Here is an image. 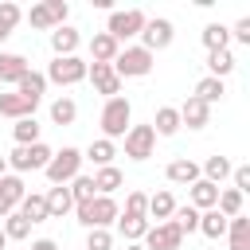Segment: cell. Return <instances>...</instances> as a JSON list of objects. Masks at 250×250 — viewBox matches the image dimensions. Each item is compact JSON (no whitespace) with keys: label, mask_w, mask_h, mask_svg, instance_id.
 <instances>
[{"label":"cell","mask_w":250,"mask_h":250,"mask_svg":"<svg viewBox=\"0 0 250 250\" xmlns=\"http://www.w3.org/2000/svg\"><path fill=\"white\" fill-rule=\"evenodd\" d=\"M74 215H78V223L86 230H109V223H117L121 207H117L113 195H94L86 203H74Z\"/></svg>","instance_id":"obj_1"},{"label":"cell","mask_w":250,"mask_h":250,"mask_svg":"<svg viewBox=\"0 0 250 250\" xmlns=\"http://www.w3.org/2000/svg\"><path fill=\"white\" fill-rule=\"evenodd\" d=\"M43 90H47V78H43L39 70H27V74L16 82V94H23V98H31V102H39Z\"/></svg>","instance_id":"obj_31"},{"label":"cell","mask_w":250,"mask_h":250,"mask_svg":"<svg viewBox=\"0 0 250 250\" xmlns=\"http://www.w3.org/2000/svg\"><path fill=\"white\" fill-rule=\"evenodd\" d=\"M0 230H4V238H8V242H20V238H27V234H31V223H27L20 211H12V215L0 223Z\"/></svg>","instance_id":"obj_36"},{"label":"cell","mask_w":250,"mask_h":250,"mask_svg":"<svg viewBox=\"0 0 250 250\" xmlns=\"http://www.w3.org/2000/svg\"><path fill=\"white\" fill-rule=\"evenodd\" d=\"M43 199H47V219H62V215L74 211V199H70V188L66 184H55Z\"/></svg>","instance_id":"obj_17"},{"label":"cell","mask_w":250,"mask_h":250,"mask_svg":"<svg viewBox=\"0 0 250 250\" xmlns=\"http://www.w3.org/2000/svg\"><path fill=\"white\" fill-rule=\"evenodd\" d=\"M78 43H82V35H78L70 23H62V27H55V31H51V51H55V59L74 55V51H78Z\"/></svg>","instance_id":"obj_16"},{"label":"cell","mask_w":250,"mask_h":250,"mask_svg":"<svg viewBox=\"0 0 250 250\" xmlns=\"http://www.w3.org/2000/svg\"><path fill=\"white\" fill-rule=\"evenodd\" d=\"M207 70H211V78H223V82H227V74L234 70L230 47H227V51H207Z\"/></svg>","instance_id":"obj_30"},{"label":"cell","mask_w":250,"mask_h":250,"mask_svg":"<svg viewBox=\"0 0 250 250\" xmlns=\"http://www.w3.org/2000/svg\"><path fill=\"white\" fill-rule=\"evenodd\" d=\"M164 176H168L172 184H188V188H191V184L199 180V164H195V160H188V156H180V160H172V164H168V172H164Z\"/></svg>","instance_id":"obj_22"},{"label":"cell","mask_w":250,"mask_h":250,"mask_svg":"<svg viewBox=\"0 0 250 250\" xmlns=\"http://www.w3.org/2000/svg\"><path fill=\"white\" fill-rule=\"evenodd\" d=\"M0 176H8V160L4 156H0Z\"/></svg>","instance_id":"obj_47"},{"label":"cell","mask_w":250,"mask_h":250,"mask_svg":"<svg viewBox=\"0 0 250 250\" xmlns=\"http://www.w3.org/2000/svg\"><path fill=\"white\" fill-rule=\"evenodd\" d=\"M27 70H31V66H27V59H23V55H16V51H0V82L16 86Z\"/></svg>","instance_id":"obj_18"},{"label":"cell","mask_w":250,"mask_h":250,"mask_svg":"<svg viewBox=\"0 0 250 250\" xmlns=\"http://www.w3.org/2000/svg\"><path fill=\"white\" fill-rule=\"evenodd\" d=\"M121 215H129V219H148V195H145V191H129Z\"/></svg>","instance_id":"obj_41"},{"label":"cell","mask_w":250,"mask_h":250,"mask_svg":"<svg viewBox=\"0 0 250 250\" xmlns=\"http://www.w3.org/2000/svg\"><path fill=\"white\" fill-rule=\"evenodd\" d=\"M215 199H219V188H215L211 180H203V176H199V180L191 184V207H195V211H211V207H215Z\"/></svg>","instance_id":"obj_23"},{"label":"cell","mask_w":250,"mask_h":250,"mask_svg":"<svg viewBox=\"0 0 250 250\" xmlns=\"http://www.w3.org/2000/svg\"><path fill=\"white\" fill-rule=\"evenodd\" d=\"M51 156H55V148H47L43 141H35V145H16L4 160H8V168H12L16 176H23V172H39V168H47Z\"/></svg>","instance_id":"obj_3"},{"label":"cell","mask_w":250,"mask_h":250,"mask_svg":"<svg viewBox=\"0 0 250 250\" xmlns=\"http://www.w3.org/2000/svg\"><path fill=\"white\" fill-rule=\"evenodd\" d=\"M86 78H90L94 94H102V98H121V78L113 74V62H86Z\"/></svg>","instance_id":"obj_11"},{"label":"cell","mask_w":250,"mask_h":250,"mask_svg":"<svg viewBox=\"0 0 250 250\" xmlns=\"http://www.w3.org/2000/svg\"><path fill=\"white\" fill-rule=\"evenodd\" d=\"M0 250H8V238H4V230H0Z\"/></svg>","instance_id":"obj_49"},{"label":"cell","mask_w":250,"mask_h":250,"mask_svg":"<svg viewBox=\"0 0 250 250\" xmlns=\"http://www.w3.org/2000/svg\"><path fill=\"white\" fill-rule=\"evenodd\" d=\"M227 43H230V35H227L223 23H207L203 27V47L207 51H227Z\"/></svg>","instance_id":"obj_39"},{"label":"cell","mask_w":250,"mask_h":250,"mask_svg":"<svg viewBox=\"0 0 250 250\" xmlns=\"http://www.w3.org/2000/svg\"><path fill=\"white\" fill-rule=\"evenodd\" d=\"M16 211L35 227V223H43V219H47V199H43L39 191H27V195L20 199V207H16Z\"/></svg>","instance_id":"obj_24"},{"label":"cell","mask_w":250,"mask_h":250,"mask_svg":"<svg viewBox=\"0 0 250 250\" xmlns=\"http://www.w3.org/2000/svg\"><path fill=\"white\" fill-rule=\"evenodd\" d=\"M152 152H156L152 125H129V133H125V156L129 160H148Z\"/></svg>","instance_id":"obj_12"},{"label":"cell","mask_w":250,"mask_h":250,"mask_svg":"<svg viewBox=\"0 0 250 250\" xmlns=\"http://www.w3.org/2000/svg\"><path fill=\"white\" fill-rule=\"evenodd\" d=\"M184 125H180V113H176V105H160L156 109V117H152V133L156 137H176Z\"/></svg>","instance_id":"obj_20"},{"label":"cell","mask_w":250,"mask_h":250,"mask_svg":"<svg viewBox=\"0 0 250 250\" xmlns=\"http://www.w3.org/2000/svg\"><path fill=\"white\" fill-rule=\"evenodd\" d=\"M74 117H78V105H74V98H55L51 102V121L55 125H74Z\"/></svg>","instance_id":"obj_35"},{"label":"cell","mask_w":250,"mask_h":250,"mask_svg":"<svg viewBox=\"0 0 250 250\" xmlns=\"http://www.w3.org/2000/svg\"><path fill=\"white\" fill-rule=\"evenodd\" d=\"M152 59L156 55H148L145 47H121L117 51V59H113V74L125 82V78H145L148 70H152Z\"/></svg>","instance_id":"obj_4"},{"label":"cell","mask_w":250,"mask_h":250,"mask_svg":"<svg viewBox=\"0 0 250 250\" xmlns=\"http://www.w3.org/2000/svg\"><path fill=\"white\" fill-rule=\"evenodd\" d=\"M176 113H180V125H188V129H207L211 125V105H203L191 94H188L184 105H176Z\"/></svg>","instance_id":"obj_14"},{"label":"cell","mask_w":250,"mask_h":250,"mask_svg":"<svg viewBox=\"0 0 250 250\" xmlns=\"http://www.w3.org/2000/svg\"><path fill=\"white\" fill-rule=\"evenodd\" d=\"M27 195V184H23V176H16V172H8V176H0V219H8L16 207H20V199Z\"/></svg>","instance_id":"obj_13"},{"label":"cell","mask_w":250,"mask_h":250,"mask_svg":"<svg viewBox=\"0 0 250 250\" xmlns=\"http://www.w3.org/2000/svg\"><path fill=\"white\" fill-rule=\"evenodd\" d=\"M117 51H121L117 39H109L105 31H94V39H90V62H113Z\"/></svg>","instance_id":"obj_19"},{"label":"cell","mask_w":250,"mask_h":250,"mask_svg":"<svg viewBox=\"0 0 250 250\" xmlns=\"http://www.w3.org/2000/svg\"><path fill=\"white\" fill-rule=\"evenodd\" d=\"M215 211H219L223 219H234V215H242V195H238L234 188H219V199H215Z\"/></svg>","instance_id":"obj_32"},{"label":"cell","mask_w":250,"mask_h":250,"mask_svg":"<svg viewBox=\"0 0 250 250\" xmlns=\"http://www.w3.org/2000/svg\"><path fill=\"white\" fill-rule=\"evenodd\" d=\"M172 223H176L184 234H191V230H199V211H195L191 203H184V207H176V211H172Z\"/></svg>","instance_id":"obj_40"},{"label":"cell","mask_w":250,"mask_h":250,"mask_svg":"<svg viewBox=\"0 0 250 250\" xmlns=\"http://www.w3.org/2000/svg\"><path fill=\"white\" fill-rule=\"evenodd\" d=\"M199 234H207V238H223L227 234V219L211 207V211H199Z\"/></svg>","instance_id":"obj_37"},{"label":"cell","mask_w":250,"mask_h":250,"mask_svg":"<svg viewBox=\"0 0 250 250\" xmlns=\"http://www.w3.org/2000/svg\"><path fill=\"white\" fill-rule=\"evenodd\" d=\"M70 199H74V203L94 199V176H82V172H78V176L70 180Z\"/></svg>","instance_id":"obj_42"},{"label":"cell","mask_w":250,"mask_h":250,"mask_svg":"<svg viewBox=\"0 0 250 250\" xmlns=\"http://www.w3.org/2000/svg\"><path fill=\"white\" fill-rule=\"evenodd\" d=\"M227 238H230V250H250V219L246 215L227 219Z\"/></svg>","instance_id":"obj_25"},{"label":"cell","mask_w":250,"mask_h":250,"mask_svg":"<svg viewBox=\"0 0 250 250\" xmlns=\"http://www.w3.org/2000/svg\"><path fill=\"white\" fill-rule=\"evenodd\" d=\"M172 39H176V27H172V20H164V16H152V20H145V27H141V43H137V47H145L148 55H156V51L172 47Z\"/></svg>","instance_id":"obj_7"},{"label":"cell","mask_w":250,"mask_h":250,"mask_svg":"<svg viewBox=\"0 0 250 250\" xmlns=\"http://www.w3.org/2000/svg\"><path fill=\"white\" fill-rule=\"evenodd\" d=\"M35 109H39V102H31L23 94H0V117L20 121V117H35Z\"/></svg>","instance_id":"obj_15"},{"label":"cell","mask_w":250,"mask_h":250,"mask_svg":"<svg viewBox=\"0 0 250 250\" xmlns=\"http://www.w3.org/2000/svg\"><path fill=\"white\" fill-rule=\"evenodd\" d=\"M230 180H234V191L246 195V191H250V164H238V168L230 172Z\"/></svg>","instance_id":"obj_44"},{"label":"cell","mask_w":250,"mask_h":250,"mask_svg":"<svg viewBox=\"0 0 250 250\" xmlns=\"http://www.w3.org/2000/svg\"><path fill=\"white\" fill-rule=\"evenodd\" d=\"M172 211H176L172 191H156V195H148V223H152V219H156V223H168Z\"/></svg>","instance_id":"obj_29"},{"label":"cell","mask_w":250,"mask_h":250,"mask_svg":"<svg viewBox=\"0 0 250 250\" xmlns=\"http://www.w3.org/2000/svg\"><path fill=\"white\" fill-rule=\"evenodd\" d=\"M66 16H70V4H66V0H43V4L27 8V23L39 27V31H55V27H62Z\"/></svg>","instance_id":"obj_5"},{"label":"cell","mask_w":250,"mask_h":250,"mask_svg":"<svg viewBox=\"0 0 250 250\" xmlns=\"http://www.w3.org/2000/svg\"><path fill=\"white\" fill-rule=\"evenodd\" d=\"M31 250H59V242H55V238H35Z\"/></svg>","instance_id":"obj_46"},{"label":"cell","mask_w":250,"mask_h":250,"mask_svg":"<svg viewBox=\"0 0 250 250\" xmlns=\"http://www.w3.org/2000/svg\"><path fill=\"white\" fill-rule=\"evenodd\" d=\"M145 12L141 8H121V12H109V23H105V35L109 39H117V43H125V39H133V35H141V27H145Z\"/></svg>","instance_id":"obj_6"},{"label":"cell","mask_w":250,"mask_h":250,"mask_svg":"<svg viewBox=\"0 0 250 250\" xmlns=\"http://www.w3.org/2000/svg\"><path fill=\"white\" fill-rule=\"evenodd\" d=\"M125 184V176H121V168H98V176H94V195H113L117 188Z\"/></svg>","instance_id":"obj_28"},{"label":"cell","mask_w":250,"mask_h":250,"mask_svg":"<svg viewBox=\"0 0 250 250\" xmlns=\"http://www.w3.org/2000/svg\"><path fill=\"white\" fill-rule=\"evenodd\" d=\"M47 82H55V86H74V82H86V62L78 59V55H66V59H55L51 66H47V74H43Z\"/></svg>","instance_id":"obj_10"},{"label":"cell","mask_w":250,"mask_h":250,"mask_svg":"<svg viewBox=\"0 0 250 250\" xmlns=\"http://www.w3.org/2000/svg\"><path fill=\"white\" fill-rule=\"evenodd\" d=\"M141 246H145V250H180V246H184V230H180L172 219H168V223H152V227L145 230Z\"/></svg>","instance_id":"obj_9"},{"label":"cell","mask_w":250,"mask_h":250,"mask_svg":"<svg viewBox=\"0 0 250 250\" xmlns=\"http://www.w3.org/2000/svg\"><path fill=\"white\" fill-rule=\"evenodd\" d=\"M98 125H102V137H105V141L125 137L129 125H133V105H129V98H105Z\"/></svg>","instance_id":"obj_2"},{"label":"cell","mask_w":250,"mask_h":250,"mask_svg":"<svg viewBox=\"0 0 250 250\" xmlns=\"http://www.w3.org/2000/svg\"><path fill=\"white\" fill-rule=\"evenodd\" d=\"M230 172H234V164H230L227 156H207V160H203V168H199V176H203V180H211L215 188H219Z\"/></svg>","instance_id":"obj_27"},{"label":"cell","mask_w":250,"mask_h":250,"mask_svg":"<svg viewBox=\"0 0 250 250\" xmlns=\"http://www.w3.org/2000/svg\"><path fill=\"white\" fill-rule=\"evenodd\" d=\"M86 250H113V234L109 230H86Z\"/></svg>","instance_id":"obj_43"},{"label":"cell","mask_w":250,"mask_h":250,"mask_svg":"<svg viewBox=\"0 0 250 250\" xmlns=\"http://www.w3.org/2000/svg\"><path fill=\"white\" fill-rule=\"evenodd\" d=\"M227 35H234V39H238V43H246V47H250V20H246V16H242V20H238V23H234V27H230V31H227Z\"/></svg>","instance_id":"obj_45"},{"label":"cell","mask_w":250,"mask_h":250,"mask_svg":"<svg viewBox=\"0 0 250 250\" xmlns=\"http://www.w3.org/2000/svg\"><path fill=\"white\" fill-rule=\"evenodd\" d=\"M12 137H16V145H35L39 141V121L35 117H20L12 125Z\"/></svg>","instance_id":"obj_38"},{"label":"cell","mask_w":250,"mask_h":250,"mask_svg":"<svg viewBox=\"0 0 250 250\" xmlns=\"http://www.w3.org/2000/svg\"><path fill=\"white\" fill-rule=\"evenodd\" d=\"M113 156H117V145H113V141H105V137L90 141V148L82 152V160H90V164H98V168H109V164H113Z\"/></svg>","instance_id":"obj_21"},{"label":"cell","mask_w":250,"mask_h":250,"mask_svg":"<svg viewBox=\"0 0 250 250\" xmlns=\"http://www.w3.org/2000/svg\"><path fill=\"white\" fill-rule=\"evenodd\" d=\"M23 20V8L20 4H12V0H0V43L16 31V23Z\"/></svg>","instance_id":"obj_34"},{"label":"cell","mask_w":250,"mask_h":250,"mask_svg":"<svg viewBox=\"0 0 250 250\" xmlns=\"http://www.w3.org/2000/svg\"><path fill=\"white\" fill-rule=\"evenodd\" d=\"M223 94H227V82H223V78H211V74H207V78H199V82H195V94H191V98H199L203 105H215V102H219Z\"/></svg>","instance_id":"obj_26"},{"label":"cell","mask_w":250,"mask_h":250,"mask_svg":"<svg viewBox=\"0 0 250 250\" xmlns=\"http://www.w3.org/2000/svg\"><path fill=\"white\" fill-rule=\"evenodd\" d=\"M43 172H47L51 184H70V180L82 172V152H78V148H59V152L47 160Z\"/></svg>","instance_id":"obj_8"},{"label":"cell","mask_w":250,"mask_h":250,"mask_svg":"<svg viewBox=\"0 0 250 250\" xmlns=\"http://www.w3.org/2000/svg\"><path fill=\"white\" fill-rule=\"evenodd\" d=\"M148 227H152L148 219H129V215H117V234H121L125 242H141Z\"/></svg>","instance_id":"obj_33"},{"label":"cell","mask_w":250,"mask_h":250,"mask_svg":"<svg viewBox=\"0 0 250 250\" xmlns=\"http://www.w3.org/2000/svg\"><path fill=\"white\" fill-rule=\"evenodd\" d=\"M125 250H145V246L141 242H125Z\"/></svg>","instance_id":"obj_48"}]
</instances>
